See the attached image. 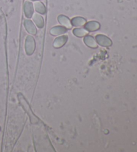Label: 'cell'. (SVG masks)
<instances>
[{"mask_svg": "<svg viewBox=\"0 0 137 152\" xmlns=\"http://www.w3.org/2000/svg\"><path fill=\"white\" fill-rule=\"evenodd\" d=\"M96 40L102 46H110L112 44L111 41H110L109 38L106 36L102 35H98L96 36Z\"/></svg>", "mask_w": 137, "mask_h": 152, "instance_id": "cell-1", "label": "cell"}, {"mask_svg": "<svg viewBox=\"0 0 137 152\" xmlns=\"http://www.w3.org/2000/svg\"><path fill=\"white\" fill-rule=\"evenodd\" d=\"M34 40L31 37H28L26 42V51L28 54H31L33 53L34 50Z\"/></svg>", "mask_w": 137, "mask_h": 152, "instance_id": "cell-2", "label": "cell"}, {"mask_svg": "<svg viewBox=\"0 0 137 152\" xmlns=\"http://www.w3.org/2000/svg\"><path fill=\"white\" fill-rule=\"evenodd\" d=\"M66 40L67 38L66 37V36H63V37H60L58 38H57L56 40H55L54 46H56V48H60V46L64 45Z\"/></svg>", "mask_w": 137, "mask_h": 152, "instance_id": "cell-3", "label": "cell"}, {"mask_svg": "<svg viewBox=\"0 0 137 152\" xmlns=\"http://www.w3.org/2000/svg\"><path fill=\"white\" fill-rule=\"evenodd\" d=\"M85 42L87 45L89 46L90 47H92V48H96L97 47L95 40L91 36H88V37L85 38Z\"/></svg>", "mask_w": 137, "mask_h": 152, "instance_id": "cell-4", "label": "cell"}, {"mask_svg": "<svg viewBox=\"0 0 137 152\" xmlns=\"http://www.w3.org/2000/svg\"><path fill=\"white\" fill-rule=\"evenodd\" d=\"M32 12H33V10H32V6H31V4L27 3L25 5V13L26 14V15H27V17H31V14H32Z\"/></svg>", "mask_w": 137, "mask_h": 152, "instance_id": "cell-5", "label": "cell"}, {"mask_svg": "<svg viewBox=\"0 0 137 152\" xmlns=\"http://www.w3.org/2000/svg\"><path fill=\"white\" fill-rule=\"evenodd\" d=\"M59 21L62 25H64V26H66V27H67L68 28H71L70 22L69 20H68L67 18H66L65 16H62V15H61V16L59 18Z\"/></svg>", "mask_w": 137, "mask_h": 152, "instance_id": "cell-6", "label": "cell"}, {"mask_svg": "<svg viewBox=\"0 0 137 152\" xmlns=\"http://www.w3.org/2000/svg\"><path fill=\"white\" fill-rule=\"evenodd\" d=\"M86 28L90 31H94L99 28V24L96 22H90L86 25Z\"/></svg>", "mask_w": 137, "mask_h": 152, "instance_id": "cell-7", "label": "cell"}, {"mask_svg": "<svg viewBox=\"0 0 137 152\" xmlns=\"http://www.w3.org/2000/svg\"><path fill=\"white\" fill-rule=\"evenodd\" d=\"M34 20L35 21V22L37 25H38L39 28H42L43 26L44 22H43V19L41 16H39V15L36 14L34 17Z\"/></svg>", "mask_w": 137, "mask_h": 152, "instance_id": "cell-8", "label": "cell"}, {"mask_svg": "<svg viewBox=\"0 0 137 152\" xmlns=\"http://www.w3.org/2000/svg\"><path fill=\"white\" fill-rule=\"evenodd\" d=\"M66 32V29L64 28H61V27H58V28H55L53 30H51V33L53 34L54 35H58V34H61L62 33H64Z\"/></svg>", "mask_w": 137, "mask_h": 152, "instance_id": "cell-9", "label": "cell"}, {"mask_svg": "<svg viewBox=\"0 0 137 152\" xmlns=\"http://www.w3.org/2000/svg\"><path fill=\"white\" fill-rule=\"evenodd\" d=\"M74 33L75 34L76 36H79V37H81V36H85L88 32L86 30H84V29H76V30L74 31Z\"/></svg>", "mask_w": 137, "mask_h": 152, "instance_id": "cell-10", "label": "cell"}, {"mask_svg": "<svg viewBox=\"0 0 137 152\" xmlns=\"http://www.w3.org/2000/svg\"><path fill=\"white\" fill-rule=\"evenodd\" d=\"M84 23H85V20L82 19V18H77L73 20V24H74L76 26H83Z\"/></svg>", "mask_w": 137, "mask_h": 152, "instance_id": "cell-11", "label": "cell"}, {"mask_svg": "<svg viewBox=\"0 0 137 152\" xmlns=\"http://www.w3.org/2000/svg\"><path fill=\"white\" fill-rule=\"evenodd\" d=\"M35 7L37 11L38 12L41 13V14H44L45 13V7L41 3H36L35 4Z\"/></svg>", "mask_w": 137, "mask_h": 152, "instance_id": "cell-12", "label": "cell"}]
</instances>
